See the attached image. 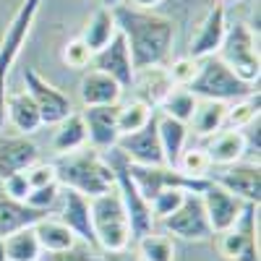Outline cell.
I'll use <instances>...</instances> for the list:
<instances>
[{
    "mask_svg": "<svg viewBox=\"0 0 261 261\" xmlns=\"http://www.w3.org/2000/svg\"><path fill=\"white\" fill-rule=\"evenodd\" d=\"M199 196H201V204H204V212H206L212 235H220V232L230 230L238 222L243 206H246V201H241L238 196H232L230 191H225L222 186H217L212 180L206 183V188Z\"/></svg>",
    "mask_w": 261,
    "mask_h": 261,
    "instance_id": "obj_12",
    "label": "cell"
},
{
    "mask_svg": "<svg viewBox=\"0 0 261 261\" xmlns=\"http://www.w3.org/2000/svg\"><path fill=\"white\" fill-rule=\"evenodd\" d=\"M227 3H232V0H220V6H227Z\"/></svg>",
    "mask_w": 261,
    "mask_h": 261,
    "instance_id": "obj_46",
    "label": "cell"
},
{
    "mask_svg": "<svg viewBox=\"0 0 261 261\" xmlns=\"http://www.w3.org/2000/svg\"><path fill=\"white\" fill-rule=\"evenodd\" d=\"M225 113H227V102L199 99L191 120H188L191 123L188 130H193L196 136H214L217 130L225 128Z\"/></svg>",
    "mask_w": 261,
    "mask_h": 261,
    "instance_id": "obj_26",
    "label": "cell"
},
{
    "mask_svg": "<svg viewBox=\"0 0 261 261\" xmlns=\"http://www.w3.org/2000/svg\"><path fill=\"white\" fill-rule=\"evenodd\" d=\"M24 175H27V180H29L32 188H42V186L58 183V178H55V165H53V162H34L32 167L24 170Z\"/></svg>",
    "mask_w": 261,
    "mask_h": 261,
    "instance_id": "obj_40",
    "label": "cell"
},
{
    "mask_svg": "<svg viewBox=\"0 0 261 261\" xmlns=\"http://www.w3.org/2000/svg\"><path fill=\"white\" fill-rule=\"evenodd\" d=\"M115 21H118V32L125 37V45L134 60V68H160L167 63L170 50H172V39H175V24L172 18L157 13V11H146V8H134L128 3H120L113 8Z\"/></svg>",
    "mask_w": 261,
    "mask_h": 261,
    "instance_id": "obj_1",
    "label": "cell"
},
{
    "mask_svg": "<svg viewBox=\"0 0 261 261\" xmlns=\"http://www.w3.org/2000/svg\"><path fill=\"white\" fill-rule=\"evenodd\" d=\"M37 241L42 246V253H55V251H65L79 243V238L68 230V225H63V220H53V217H42L34 225Z\"/></svg>",
    "mask_w": 261,
    "mask_h": 261,
    "instance_id": "obj_28",
    "label": "cell"
},
{
    "mask_svg": "<svg viewBox=\"0 0 261 261\" xmlns=\"http://www.w3.org/2000/svg\"><path fill=\"white\" fill-rule=\"evenodd\" d=\"M196 102H199V97H193L186 86H172L160 107H162V115H170L180 123H188L193 110H196Z\"/></svg>",
    "mask_w": 261,
    "mask_h": 261,
    "instance_id": "obj_32",
    "label": "cell"
},
{
    "mask_svg": "<svg viewBox=\"0 0 261 261\" xmlns=\"http://www.w3.org/2000/svg\"><path fill=\"white\" fill-rule=\"evenodd\" d=\"M227 32V16H225V6L217 3L214 8H209V13L201 18L199 29L193 32L191 45H188V58L201 60L209 55H217L222 47V39Z\"/></svg>",
    "mask_w": 261,
    "mask_h": 261,
    "instance_id": "obj_16",
    "label": "cell"
},
{
    "mask_svg": "<svg viewBox=\"0 0 261 261\" xmlns=\"http://www.w3.org/2000/svg\"><path fill=\"white\" fill-rule=\"evenodd\" d=\"M99 3H102L105 8H115V6H120V3H125V0H99Z\"/></svg>",
    "mask_w": 261,
    "mask_h": 261,
    "instance_id": "obj_44",
    "label": "cell"
},
{
    "mask_svg": "<svg viewBox=\"0 0 261 261\" xmlns=\"http://www.w3.org/2000/svg\"><path fill=\"white\" fill-rule=\"evenodd\" d=\"M206 157L212 165H232L241 162L246 157V136L243 130H232V128H222L212 136L209 146H206Z\"/></svg>",
    "mask_w": 261,
    "mask_h": 261,
    "instance_id": "obj_22",
    "label": "cell"
},
{
    "mask_svg": "<svg viewBox=\"0 0 261 261\" xmlns=\"http://www.w3.org/2000/svg\"><path fill=\"white\" fill-rule=\"evenodd\" d=\"M160 3H165V0H128V6H134V8H146V11H154Z\"/></svg>",
    "mask_w": 261,
    "mask_h": 261,
    "instance_id": "obj_43",
    "label": "cell"
},
{
    "mask_svg": "<svg viewBox=\"0 0 261 261\" xmlns=\"http://www.w3.org/2000/svg\"><path fill=\"white\" fill-rule=\"evenodd\" d=\"M175 170L183 172V175H188V178H206L212 172V162L206 157V149H201V146L183 149L178 162H175Z\"/></svg>",
    "mask_w": 261,
    "mask_h": 261,
    "instance_id": "obj_34",
    "label": "cell"
},
{
    "mask_svg": "<svg viewBox=\"0 0 261 261\" xmlns=\"http://www.w3.org/2000/svg\"><path fill=\"white\" fill-rule=\"evenodd\" d=\"M39 261H99V251H94L92 246L86 243H76L65 251H55V253H45L39 256Z\"/></svg>",
    "mask_w": 261,
    "mask_h": 261,
    "instance_id": "obj_37",
    "label": "cell"
},
{
    "mask_svg": "<svg viewBox=\"0 0 261 261\" xmlns=\"http://www.w3.org/2000/svg\"><path fill=\"white\" fill-rule=\"evenodd\" d=\"M92 65L97 71L113 76L123 89H130L134 84V76H136V68H134V60H130V53H128V45H125V37L118 32L107 45L92 55Z\"/></svg>",
    "mask_w": 261,
    "mask_h": 261,
    "instance_id": "obj_15",
    "label": "cell"
},
{
    "mask_svg": "<svg viewBox=\"0 0 261 261\" xmlns=\"http://www.w3.org/2000/svg\"><path fill=\"white\" fill-rule=\"evenodd\" d=\"M220 55L227 68H232L238 76L248 84L258 81L261 73V60H258V32H253L248 24L238 21V24L227 27L225 39H222V47Z\"/></svg>",
    "mask_w": 261,
    "mask_h": 261,
    "instance_id": "obj_6",
    "label": "cell"
},
{
    "mask_svg": "<svg viewBox=\"0 0 261 261\" xmlns=\"http://www.w3.org/2000/svg\"><path fill=\"white\" fill-rule=\"evenodd\" d=\"M118 34V21H115V13L113 8H97L92 13V18L86 21V27L81 32V42L86 47H89L92 53H99L107 42H110L113 37Z\"/></svg>",
    "mask_w": 261,
    "mask_h": 261,
    "instance_id": "obj_25",
    "label": "cell"
},
{
    "mask_svg": "<svg viewBox=\"0 0 261 261\" xmlns=\"http://www.w3.org/2000/svg\"><path fill=\"white\" fill-rule=\"evenodd\" d=\"M63 225H68V230L79 238L81 243L97 248V238H94V227H92V212H89V199L71 188H65L63 193V214H60Z\"/></svg>",
    "mask_w": 261,
    "mask_h": 261,
    "instance_id": "obj_18",
    "label": "cell"
},
{
    "mask_svg": "<svg viewBox=\"0 0 261 261\" xmlns=\"http://www.w3.org/2000/svg\"><path fill=\"white\" fill-rule=\"evenodd\" d=\"M139 258L141 261H175V246H172L170 235H160V232H146L144 238H139Z\"/></svg>",
    "mask_w": 261,
    "mask_h": 261,
    "instance_id": "obj_31",
    "label": "cell"
},
{
    "mask_svg": "<svg viewBox=\"0 0 261 261\" xmlns=\"http://www.w3.org/2000/svg\"><path fill=\"white\" fill-rule=\"evenodd\" d=\"M58 196H60V186L50 183V186H42V188H32L24 204H29L34 209H42V212H50L58 201Z\"/></svg>",
    "mask_w": 261,
    "mask_h": 261,
    "instance_id": "obj_38",
    "label": "cell"
},
{
    "mask_svg": "<svg viewBox=\"0 0 261 261\" xmlns=\"http://www.w3.org/2000/svg\"><path fill=\"white\" fill-rule=\"evenodd\" d=\"M162 227L165 232H172V235L183 238V241H209L212 238V227H209L199 193H186L180 209L175 214L165 217Z\"/></svg>",
    "mask_w": 261,
    "mask_h": 261,
    "instance_id": "obj_11",
    "label": "cell"
},
{
    "mask_svg": "<svg viewBox=\"0 0 261 261\" xmlns=\"http://www.w3.org/2000/svg\"><path fill=\"white\" fill-rule=\"evenodd\" d=\"M186 193L188 191H183V188H165V191H160L154 199L149 201V206H151V217H154V222L160 220H165V217H170V214H175L178 209H180V204H183V199H186Z\"/></svg>",
    "mask_w": 261,
    "mask_h": 261,
    "instance_id": "obj_35",
    "label": "cell"
},
{
    "mask_svg": "<svg viewBox=\"0 0 261 261\" xmlns=\"http://www.w3.org/2000/svg\"><path fill=\"white\" fill-rule=\"evenodd\" d=\"M53 165L58 186L71 188L86 199L115 188V172L97 149H76L71 154H60Z\"/></svg>",
    "mask_w": 261,
    "mask_h": 261,
    "instance_id": "obj_2",
    "label": "cell"
},
{
    "mask_svg": "<svg viewBox=\"0 0 261 261\" xmlns=\"http://www.w3.org/2000/svg\"><path fill=\"white\" fill-rule=\"evenodd\" d=\"M196 68H199V60H193V58H180V60H175L167 68V76H170V81L175 84V86H188L191 84V79L196 76Z\"/></svg>",
    "mask_w": 261,
    "mask_h": 261,
    "instance_id": "obj_39",
    "label": "cell"
},
{
    "mask_svg": "<svg viewBox=\"0 0 261 261\" xmlns=\"http://www.w3.org/2000/svg\"><path fill=\"white\" fill-rule=\"evenodd\" d=\"M115 149L134 165H165V154H162L160 136H157V115L151 118L141 130L120 136Z\"/></svg>",
    "mask_w": 261,
    "mask_h": 261,
    "instance_id": "obj_13",
    "label": "cell"
},
{
    "mask_svg": "<svg viewBox=\"0 0 261 261\" xmlns=\"http://www.w3.org/2000/svg\"><path fill=\"white\" fill-rule=\"evenodd\" d=\"M3 243H6L8 261H39V256H42V246L37 241L34 227H24V230H16V232L6 235Z\"/></svg>",
    "mask_w": 261,
    "mask_h": 261,
    "instance_id": "obj_29",
    "label": "cell"
},
{
    "mask_svg": "<svg viewBox=\"0 0 261 261\" xmlns=\"http://www.w3.org/2000/svg\"><path fill=\"white\" fill-rule=\"evenodd\" d=\"M0 183H3V193L8 196V199H13V201H27V196L32 191V186H29L24 172H13V175L3 178Z\"/></svg>",
    "mask_w": 261,
    "mask_h": 261,
    "instance_id": "obj_41",
    "label": "cell"
},
{
    "mask_svg": "<svg viewBox=\"0 0 261 261\" xmlns=\"http://www.w3.org/2000/svg\"><path fill=\"white\" fill-rule=\"evenodd\" d=\"M258 120V92L246 97V99H238L232 105H227V113H225V128L232 130H243L248 123Z\"/></svg>",
    "mask_w": 261,
    "mask_h": 261,
    "instance_id": "obj_33",
    "label": "cell"
},
{
    "mask_svg": "<svg viewBox=\"0 0 261 261\" xmlns=\"http://www.w3.org/2000/svg\"><path fill=\"white\" fill-rule=\"evenodd\" d=\"M42 217H47V212L34 209L24 201H13L0 191V238H6L16 230H24V227H34Z\"/></svg>",
    "mask_w": 261,
    "mask_h": 261,
    "instance_id": "obj_21",
    "label": "cell"
},
{
    "mask_svg": "<svg viewBox=\"0 0 261 261\" xmlns=\"http://www.w3.org/2000/svg\"><path fill=\"white\" fill-rule=\"evenodd\" d=\"M89 212H92V227H94L99 251H118L130 246V241H134L130 238V222L118 188H110L89 199Z\"/></svg>",
    "mask_w": 261,
    "mask_h": 261,
    "instance_id": "obj_4",
    "label": "cell"
},
{
    "mask_svg": "<svg viewBox=\"0 0 261 261\" xmlns=\"http://www.w3.org/2000/svg\"><path fill=\"white\" fill-rule=\"evenodd\" d=\"M212 183L222 186L232 196H238L246 204H258L261 201V170L258 162H232L225 165L222 170L209 172L206 175Z\"/></svg>",
    "mask_w": 261,
    "mask_h": 261,
    "instance_id": "obj_10",
    "label": "cell"
},
{
    "mask_svg": "<svg viewBox=\"0 0 261 261\" xmlns=\"http://www.w3.org/2000/svg\"><path fill=\"white\" fill-rule=\"evenodd\" d=\"M99 261H141V258L130 248H118V251H99Z\"/></svg>",
    "mask_w": 261,
    "mask_h": 261,
    "instance_id": "obj_42",
    "label": "cell"
},
{
    "mask_svg": "<svg viewBox=\"0 0 261 261\" xmlns=\"http://www.w3.org/2000/svg\"><path fill=\"white\" fill-rule=\"evenodd\" d=\"M217 248L227 261H258V204H246L238 222L220 232Z\"/></svg>",
    "mask_w": 261,
    "mask_h": 261,
    "instance_id": "obj_8",
    "label": "cell"
},
{
    "mask_svg": "<svg viewBox=\"0 0 261 261\" xmlns=\"http://www.w3.org/2000/svg\"><path fill=\"white\" fill-rule=\"evenodd\" d=\"M24 84H27V94L34 99L37 110H39L42 125H55L73 113L71 97L65 92H60L55 84H50L45 76H39L34 68L24 71Z\"/></svg>",
    "mask_w": 261,
    "mask_h": 261,
    "instance_id": "obj_9",
    "label": "cell"
},
{
    "mask_svg": "<svg viewBox=\"0 0 261 261\" xmlns=\"http://www.w3.org/2000/svg\"><path fill=\"white\" fill-rule=\"evenodd\" d=\"M58 130L53 134V151L60 154H71L76 149L86 146V125H84V115L81 113H71L68 118H63L60 123H55Z\"/></svg>",
    "mask_w": 261,
    "mask_h": 261,
    "instance_id": "obj_27",
    "label": "cell"
},
{
    "mask_svg": "<svg viewBox=\"0 0 261 261\" xmlns=\"http://www.w3.org/2000/svg\"><path fill=\"white\" fill-rule=\"evenodd\" d=\"M128 175L136 183L139 193L146 201H151L165 188H183L188 193H201L209 178H188L170 165H134L128 162Z\"/></svg>",
    "mask_w": 261,
    "mask_h": 261,
    "instance_id": "obj_7",
    "label": "cell"
},
{
    "mask_svg": "<svg viewBox=\"0 0 261 261\" xmlns=\"http://www.w3.org/2000/svg\"><path fill=\"white\" fill-rule=\"evenodd\" d=\"M39 162V146L24 134L0 130V180Z\"/></svg>",
    "mask_w": 261,
    "mask_h": 261,
    "instance_id": "obj_17",
    "label": "cell"
},
{
    "mask_svg": "<svg viewBox=\"0 0 261 261\" xmlns=\"http://www.w3.org/2000/svg\"><path fill=\"white\" fill-rule=\"evenodd\" d=\"M123 94V86L97 68L86 71L79 81V97L84 107H102V105H118Z\"/></svg>",
    "mask_w": 261,
    "mask_h": 261,
    "instance_id": "obj_19",
    "label": "cell"
},
{
    "mask_svg": "<svg viewBox=\"0 0 261 261\" xmlns=\"http://www.w3.org/2000/svg\"><path fill=\"white\" fill-rule=\"evenodd\" d=\"M130 86H139V97H136V99L146 102L151 110H154V107L162 105V99L170 94V89H172L175 84L170 81L165 65H160V68H144V71H136L134 84H130Z\"/></svg>",
    "mask_w": 261,
    "mask_h": 261,
    "instance_id": "obj_23",
    "label": "cell"
},
{
    "mask_svg": "<svg viewBox=\"0 0 261 261\" xmlns=\"http://www.w3.org/2000/svg\"><path fill=\"white\" fill-rule=\"evenodd\" d=\"M0 261H8L6 258V243H3V238H0Z\"/></svg>",
    "mask_w": 261,
    "mask_h": 261,
    "instance_id": "obj_45",
    "label": "cell"
},
{
    "mask_svg": "<svg viewBox=\"0 0 261 261\" xmlns=\"http://www.w3.org/2000/svg\"><path fill=\"white\" fill-rule=\"evenodd\" d=\"M42 0H24L18 6V11L13 13L11 24L3 32L0 39V130L6 128V99H8V73L13 68L16 58L21 55V47L34 27V18L39 13Z\"/></svg>",
    "mask_w": 261,
    "mask_h": 261,
    "instance_id": "obj_5",
    "label": "cell"
},
{
    "mask_svg": "<svg viewBox=\"0 0 261 261\" xmlns=\"http://www.w3.org/2000/svg\"><path fill=\"white\" fill-rule=\"evenodd\" d=\"M92 50L81 42V37L71 39L68 45L63 47V63L68 65V68H76V71H84V68H89V63H92Z\"/></svg>",
    "mask_w": 261,
    "mask_h": 261,
    "instance_id": "obj_36",
    "label": "cell"
},
{
    "mask_svg": "<svg viewBox=\"0 0 261 261\" xmlns=\"http://www.w3.org/2000/svg\"><path fill=\"white\" fill-rule=\"evenodd\" d=\"M86 125V144H92L97 151L115 149L120 130H118V105H102V107H86L81 113Z\"/></svg>",
    "mask_w": 261,
    "mask_h": 261,
    "instance_id": "obj_14",
    "label": "cell"
},
{
    "mask_svg": "<svg viewBox=\"0 0 261 261\" xmlns=\"http://www.w3.org/2000/svg\"><path fill=\"white\" fill-rule=\"evenodd\" d=\"M186 89L199 99H217V102H238L256 94V84H248L238 76L220 55H209L199 60L196 76Z\"/></svg>",
    "mask_w": 261,
    "mask_h": 261,
    "instance_id": "obj_3",
    "label": "cell"
},
{
    "mask_svg": "<svg viewBox=\"0 0 261 261\" xmlns=\"http://www.w3.org/2000/svg\"><path fill=\"white\" fill-rule=\"evenodd\" d=\"M188 123H180L170 115H157V136H160V146H162V154H165V165L175 167L180 151L186 149L188 141Z\"/></svg>",
    "mask_w": 261,
    "mask_h": 261,
    "instance_id": "obj_24",
    "label": "cell"
},
{
    "mask_svg": "<svg viewBox=\"0 0 261 261\" xmlns=\"http://www.w3.org/2000/svg\"><path fill=\"white\" fill-rule=\"evenodd\" d=\"M151 118H154V110L141 99H130L125 105H118V130H120V136L141 130Z\"/></svg>",
    "mask_w": 261,
    "mask_h": 261,
    "instance_id": "obj_30",
    "label": "cell"
},
{
    "mask_svg": "<svg viewBox=\"0 0 261 261\" xmlns=\"http://www.w3.org/2000/svg\"><path fill=\"white\" fill-rule=\"evenodd\" d=\"M6 120L24 136H32L42 128V118H39V110L34 99L24 92H8V99H6Z\"/></svg>",
    "mask_w": 261,
    "mask_h": 261,
    "instance_id": "obj_20",
    "label": "cell"
}]
</instances>
